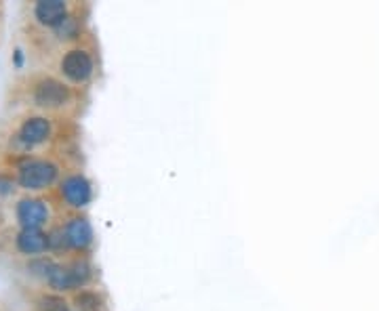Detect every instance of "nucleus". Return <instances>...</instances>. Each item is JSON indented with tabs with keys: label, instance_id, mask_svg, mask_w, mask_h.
<instances>
[{
	"label": "nucleus",
	"instance_id": "1",
	"mask_svg": "<svg viewBox=\"0 0 379 311\" xmlns=\"http://www.w3.org/2000/svg\"><path fill=\"white\" fill-rule=\"evenodd\" d=\"M57 166L47 160H25L19 166L17 181L23 189H47L57 181Z\"/></svg>",
	"mask_w": 379,
	"mask_h": 311
},
{
	"label": "nucleus",
	"instance_id": "2",
	"mask_svg": "<svg viewBox=\"0 0 379 311\" xmlns=\"http://www.w3.org/2000/svg\"><path fill=\"white\" fill-rule=\"evenodd\" d=\"M70 99V89L55 78H42L34 87V101L40 107H62Z\"/></svg>",
	"mask_w": 379,
	"mask_h": 311
},
{
	"label": "nucleus",
	"instance_id": "3",
	"mask_svg": "<svg viewBox=\"0 0 379 311\" xmlns=\"http://www.w3.org/2000/svg\"><path fill=\"white\" fill-rule=\"evenodd\" d=\"M62 70L72 82H86L93 74V59L91 55L82 49H72L64 55Z\"/></svg>",
	"mask_w": 379,
	"mask_h": 311
},
{
	"label": "nucleus",
	"instance_id": "4",
	"mask_svg": "<svg viewBox=\"0 0 379 311\" xmlns=\"http://www.w3.org/2000/svg\"><path fill=\"white\" fill-rule=\"evenodd\" d=\"M49 219V208L42 200L25 198L17 204V221L23 230H40Z\"/></svg>",
	"mask_w": 379,
	"mask_h": 311
},
{
	"label": "nucleus",
	"instance_id": "5",
	"mask_svg": "<svg viewBox=\"0 0 379 311\" xmlns=\"http://www.w3.org/2000/svg\"><path fill=\"white\" fill-rule=\"evenodd\" d=\"M62 195L64 200L74 206V208H82L91 202L93 198V189H91V183L86 181L82 175H70L68 179H64L62 183Z\"/></svg>",
	"mask_w": 379,
	"mask_h": 311
},
{
	"label": "nucleus",
	"instance_id": "6",
	"mask_svg": "<svg viewBox=\"0 0 379 311\" xmlns=\"http://www.w3.org/2000/svg\"><path fill=\"white\" fill-rule=\"evenodd\" d=\"M66 232V238H68V244L76 250H84L89 248L91 242H93V228L91 223L82 219V217H74L68 221V225L64 228Z\"/></svg>",
	"mask_w": 379,
	"mask_h": 311
},
{
	"label": "nucleus",
	"instance_id": "7",
	"mask_svg": "<svg viewBox=\"0 0 379 311\" xmlns=\"http://www.w3.org/2000/svg\"><path fill=\"white\" fill-rule=\"evenodd\" d=\"M51 137V122L42 116L25 120L19 129V139L25 146H40Z\"/></svg>",
	"mask_w": 379,
	"mask_h": 311
},
{
	"label": "nucleus",
	"instance_id": "8",
	"mask_svg": "<svg viewBox=\"0 0 379 311\" xmlns=\"http://www.w3.org/2000/svg\"><path fill=\"white\" fill-rule=\"evenodd\" d=\"M34 15L42 25L57 27L68 17V7L64 0H40L34 9Z\"/></svg>",
	"mask_w": 379,
	"mask_h": 311
},
{
	"label": "nucleus",
	"instance_id": "9",
	"mask_svg": "<svg viewBox=\"0 0 379 311\" xmlns=\"http://www.w3.org/2000/svg\"><path fill=\"white\" fill-rule=\"evenodd\" d=\"M17 248L23 254H38L49 248V242L40 230H21L17 236Z\"/></svg>",
	"mask_w": 379,
	"mask_h": 311
},
{
	"label": "nucleus",
	"instance_id": "10",
	"mask_svg": "<svg viewBox=\"0 0 379 311\" xmlns=\"http://www.w3.org/2000/svg\"><path fill=\"white\" fill-rule=\"evenodd\" d=\"M70 267V273H72V280H74V286H84L86 282L91 280V265L86 261H74L68 265Z\"/></svg>",
	"mask_w": 379,
	"mask_h": 311
},
{
	"label": "nucleus",
	"instance_id": "11",
	"mask_svg": "<svg viewBox=\"0 0 379 311\" xmlns=\"http://www.w3.org/2000/svg\"><path fill=\"white\" fill-rule=\"evenodd\" d=\"M78 311H103V303L95 293H80L74 299Z\"/></svg>",
	"mask_w": 379,
	"mask_h": 311
},
{
	"label": "nucleus",
	"instance_id": "12",
	"mask_svg": "<svg viewBox=\"0 0 379 311\" xmlns=\"http://www.w3.org/2000/svg\"><path fill=\"white\" fill-rule=\"evenodd\" d=\"M38 309L40 311H72L70 305L57 295H45L38 299Z\"/></svg>",
	"mask_w": 379,
	"mask_h": 311
},
{
	"label": "nucleus",
	"instance_id": "13",
	"mask_svg": "<svg viewBox=\"0 0 379 311\" xmlns=\"http://www.w3.org/2000/svg\"><path fill=\"white\" fill-rule=\"evenodd\" d=\"M55 32H57V36L60 38H64V40H68V38H76V34H78V21L74 19V17H66L60 25L55 27Z\"/></svg>",
	"mask_w": 379,
	"mask_h": 311
},
{
	"label": "nucleus",
	"instance_id": "14",
	"mask_svg": "<svg viewBox=\"0 0 379 311\" xmlns=\"http://www.w3.org/2000/svg\"><path fill=\"white\" fill-rule=\"evenodd\" d=\"M47 242H49V248H53V250H60V248H66V246H70V244H68V238H66V232H64V230H53V232L47 236Z\"/></svg>",
	"mask_w": 379,
	"mask_h": 311
},
{
	"label": "nucleus",
	"instance_id": "15",
	"mask_svg": "<svg viewBox=\"0 0 379 311\" xmlns=\"http://www.w3.org/2000/svg\"><path fill=\"white\" fill-rule=\"evenodd\" d=\"M13 191V181L7 177H0V195H9Z\"/></svg>",
	"mask_w": 379,
	"mask_h": 311
},
{
	"label": "nucleus",
	"instance_id": "16",
	"mask_svg": "<svg viewBox=\"0 0 379 311\" xmlns=\"http://www.w3.org/2000/svg\"><path fill=\"white\" fill-rule=\"evenodd\" d=\"M21 62H23V55H21V51H15V66L19 68V66H21Z\"/></svg>",
	"mask_w": 379,
	"mask_h": 311
}]
</instances>
